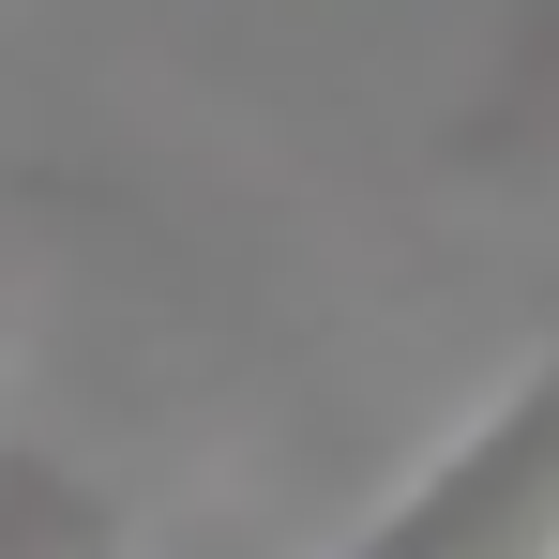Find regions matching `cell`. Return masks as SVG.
I'll use <instances>...</instances> for the list:
<instances>
[{
  "instance_id": "cell-1",
  "label": "cell",
  "mask_w": 559,
  "mask_h": 559,
  "mask_svg": "<svg viewBox=\"0 0 559 559\" xmlns=\"http://www.w3.org/2000/svg\"><path fill=\"white\" fill-rule=\"evenodd\" d=\"M333 559H559V364L514 378L454 454Z\"/></svg>"
},
{
  "instance_id": "cell-2",
  "label": "cell",
  "mask_w": 559,
  "mask_h": 559,
  "mask_svg": "<svg viewBox=\"0 0 559 559\" xmlns=\"http://www.w3.org/2000/svg\"><path fill=\"white\" fill-rule=\"evenodd\" d=\"M0 559H136V530H121L106 484H76L31 439H0Z\"/></svg>"
}]
</instances>
